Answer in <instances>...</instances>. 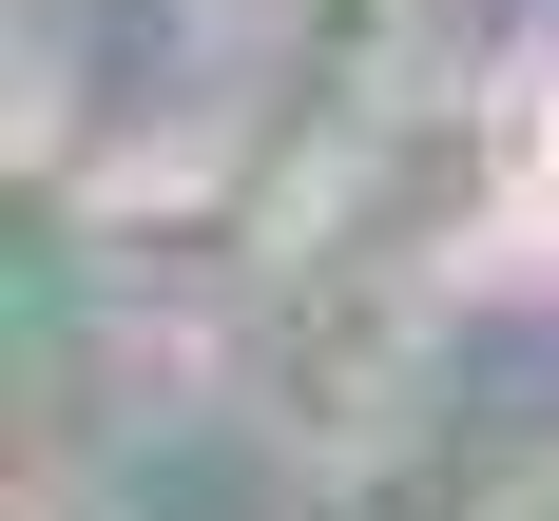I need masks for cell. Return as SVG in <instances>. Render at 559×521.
Wrapping results in <instances>:
<instances>
[{
	"instance_id": "1",
	"label": "cell",
	"mask_w": 559,
	"mask_h": 521,
	"mask_svg": "<svg viewBox=\"0 0 559 521\" xmlns=\"http://www.w3.org/2000/svg\"><path fill=\"white\" fill-rule=\"evenodd\" d=\"M540 193H559V135H540Z\"/></svg>"
}]
</instances>
